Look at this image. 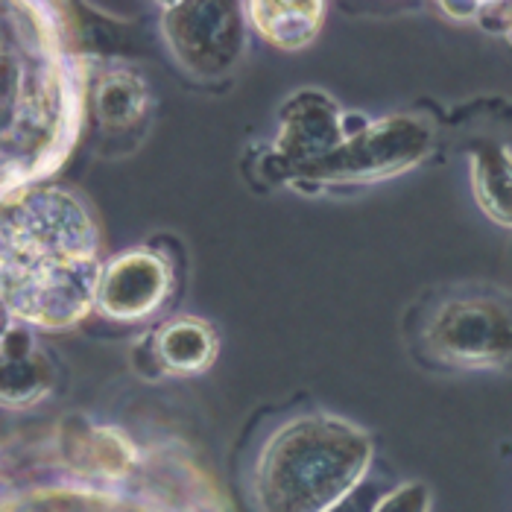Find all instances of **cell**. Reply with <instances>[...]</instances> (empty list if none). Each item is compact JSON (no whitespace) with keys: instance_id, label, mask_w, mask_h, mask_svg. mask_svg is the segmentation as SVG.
<instances>
[{"instance_id":"obj_5","label":"cell","mask_w":512,"mask_h":512,"mask_svg":"<svg viewBox=\"0 0 512 512\" xmlns=\"http://www.w3.org/2000/svg\"><path fill=\"white\" fill-rule=\"evenodd\" d=\"M3 88H6V141H12L27 118H41L47 144L56 141L62 129H68V79L62 74V62L41 50H21L18 59L3 50Z\"/></svg>"},{"instance_id":"obj_2","label":"cell","mask_w":512,"mask_h":512,"mask_svg":"<svg viewBox=\"0 0 512 512\" xmlns=\"http://www.w3.org/2000/svg\"><path fill=\"white\" fill-rule=\"evenodd\" d=\"M416 352L454 372L512 369V293L489 284L448 287L416 311Z\"/></svg>"},{"instance_id":"obj_7","label":"cell","mask_w":512,"mask_h":512,"mask_svg":"<svg viewBox=\"0 0 512 512\" xmlns=\"http://www.w3.org/2000/svg\"><path fill=\"white\" fill-rule=\"evenodd\" d=\"M170 290V267L156 252H123L97 281L100 311L118 322H138L156 314Z\"/></svg>"},{"instance_id":"obj_4","label":"cell","mask_w":512,"mask_h":512,"mask_svg":"<svg viewBox=\"0 0 512 512\" xmlns=\"http://www.w3.org/2000/svg\"><path fill=\"white\" fill-rule=\"evenodd\" d=\"M243 9L240 3H167L161 36L176 65L202 82L232 74L246 39Z\"/></svg>"},{"instance_id":"obj_1","label":"cell","mask_w":512,"mask_h":512,"mask_svg":"<svg viewBox=\"0 0 512 512\" xmlns=\"http://www.w3.org/2000/svg\"><path fill=\"white\" fill-rule=\"evenodd\" d=\"M6 246L44 255V261H6V308L62 328L97 299L94 229L68 194L44 191L6 217Z\"/></svg>"},{"instance_id":"obj_11","label":"cell","mask_w":512,"mask_h":512,"mask_svg":"<svg viewBox=\"0 0 512 512\" xmlns=\"http://www.w3.org/2000/svg\"><path fill=\"white\" fill-rule=\"evenodd\" d=\"M246 12L255 18L252 24L270 44L281 50H299L316 39L325 6L322 3H249Z\"/></svg>"},{"instance_id":"obj_3","label":"cell","mask_w":512,"mask_h":512,"mask_svg":"<svg viewBox=\"0 0 512 512\" xmlns=\"http://www.w3.org/2000/svg\"><path fill=\"white\" fill-rule=\"evenodd\" d=\"M434 144V129L425 118L395 115L363 126L355 135L305 170L299 182L314 185H372L395 176L428 156Z\"/></svg>"},{"instance_id":"obj_8","label":"cell","mask_w":512,"mask_h":512,"mask_svg":"<svg viewBox=\"0 0 512 512\" xmlns=\"http://www.w3.org/2000/svg\"><path fill=\"white\" fill-rule=\"evenodd\" d=\"M469 179L477 208L512 232V147L498 138H480L469 147Z\"/></svg>"},{"instance_id":"obj_13","label":"cell","mask_w":512,"mask_h":512,"mask_svg":"<svg viewBox=\"0 0 512 512\" xmlns=\"http://www.w3.org/2000/svg\"><path fill=\"white\" fill-rule=\"evenodd\" d=\"M425 489L422 486H407V492H401L395 501H390L381 512H425Z\"/></svg>"},{"instance_id":"obj_6","label":"cell","mask_w":512,"mask_h":512,"mask_svg":"<svg viewBox=\"0 0 512 512\" xmlns=\"http://www.w3.org/2000/svg\"><path fill=\"white\" fill-rule=\"evenodd\" d=\"M343 115L331 97L319 94L314 88L293 94L281 115H278L276 161L293 179L311 170L322 158H328L343 141Z\"/></svg>"},{"instance_id":"obj_12","label":"cell","mask_w":512,"mask_h":512,"mask_svg":"<svg viewBox=\"0 0 512 512\" xmlns=\"http://www.w3.org/2000/svg\"><path fill=\"white\" fill-rule=\"evenodd\" d=\"M477 24L504 36L512 44V3H483Z\"/></svg>"},{"instance_id":"obj_10","label":"cell","mask_w":512,"mask_h":512,"mask_svg":"<svg viewBox=\"0 0 512 512\" xmlns=\"http://www.w3.org/2000/svg\"><path fill=\"white\" fill-rule=\"evenodd\" d=\"M156 360L164 372L173 375H197L211 366L217 355V337L202 319H173L153 337Z\"/></svg>"},{"instance_id":"obj_9","label":"cell","mask_w":512,"mask_h":512,"mask_svg":"<svg viewBox=\"0 0 512 512\" xmlns=\"http://www.w3.org/2000/svg\"><path fill=\"white\" fill-rule=\"evenodd\" d=\"M91 109L106 138L132 135L150 118V91L138 74L115 68L97 79L91 94Z\"/></svg>"}]
</instances>
